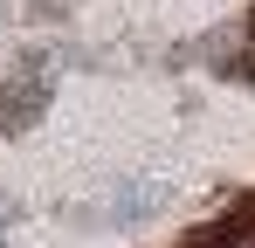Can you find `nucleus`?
Wrapping results in <instances>:
<instances>
[{
    "mask_svg": "<svg viewBox=\"0 0 255 248\" xmlns=\"http://www.w3.org/2000/svg\"><path fill=\"white\" fill-rule=\"evenodd\" d=\"M214 248H255V235H228V242H214Z\"/></svg>",
    "mask_w": 255,
    "mask_h": 248,
    "instance_id": "obj_1",
    "label": "nucleus"
}]
</instances>
